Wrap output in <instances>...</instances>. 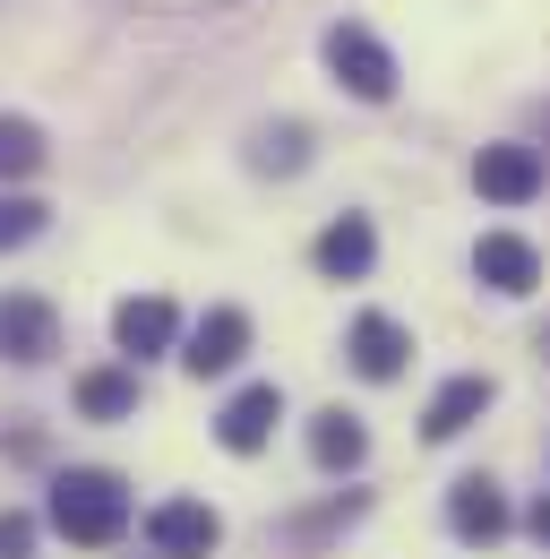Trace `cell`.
<instances>
[{
	"instance_id": "6da1fadb",
	"label": "cell",
	"mask_w": 550,
	"mask_h": 559,
	"mask_svg": "<svg viewBox=\"0 0 550 559\" xmlns=\"http://www.w3.org/2000/svg\"><path fill=\"white\" fill-rule=\"evenodd\" d=\"M44 516H52V534L77 543V551H112V543L130 534V483L104 474V465H69V474H52Z\"/></svg>"
},
{
	"instance_id": "7a4b0ae2",
	"label": "cell",
	"mask_w": 550,
	"mask_h": 559,
	"mask_svg": "<svg viewBox=\"0 0 550 559\" xmlns=\"http://www.w3.org/2000/svg\"><path fill=\"white\" fill-rule=\"evenodd\" d=\"M327 70H336V86L361 95V104H387V95H396V52H387L370 26H352V17L327 26Z\"/></svg>"
},
{
	"instance_id": "3957f363",
	"label": "cell",
	"mask_w": 550,
	"mask_h": 559,
	"mask_svg": "<svg viewBox=\"0 0 550 559\" xmlns=\"http://www.w3.org/2000/svg\"><path fill=\"white\" fill-rule=\"evenodd\" d=\"M146 551L155 559H215L224 551V516L206 499H164V508H146Z\"/></svg>"
},
{
	"instance_id": "277c9868",
	"label": "cell",
	"mask_w": 550,
	"mask_h": 559,
	"mask_svg": "<svg viewBox=\"0 0 550 559\" xmlns=\"http://www.w3.org/2000/svg\"><path fill=\"white\" fill-rule=\"evenodd\" d=\"M61 353V310L44 293H0V361L9 370H35Z\"/></svg>"
},
{
	"instance_id": "5b68a950",
	"label": "cell",
	"mask_w": 550,
	"mask_h": 559,
	"mask_svg": "<svg viewBox=\"0 0 550 559\" xmlns=\"http://www.w3.org/2000/svg\"><path fill=\"white\" fill-rule=\"evenodd\" d=\"M542 181H550L542 146L499 139V146H481V155H474V190L490 199V207H534V199H542Z\"/></svg>"
},
{
	"instance_id": "8992f818",
	"label": "cell",
	"mask_w": 550,
	"mask_h": 559,
	"mask_svg": "<svg viewBox=\"0 0 550 559\" xmlns=\"http://www.w3.org/2000/svg\"><path fill=\"white\" fill-rule=\"evenodd\" d=\"M241 353H250V310L215 301L199 328L181 336V370H190V379H224V370H241Z\"/></svg>"
},
{
	"instance_id": "52a82bcc",
	"label": "cell",
	"mask_w": 550,
	"mask_h": 559,
	"mask_svg": "<svg viewBox=\"0 0 550 559\" xmlns=\"http://www.w3.org/2000/svg\"><path fill=\"white\" fill-rule=\"evenodd\" d=\"M112 345H121V361H155V353H172L181 345V310L164 301V293H130L121 310H112Z\"/></svg>"
},
{
	"instance_id": "ba28073f",
	"label": "cell",
	"mask_w": 550,
	"mask_h": 559,
	"mask_svg": "<svg viewBox=\"0 0 550 559\" xmlns=\"http://www.w3.org/2000/svg\"><path fill=\"white\" fill-rule=\"evenodd\" d=\"M344 361H352L361 379H379V388H387V379H405V361H412V336L396 328V319H387V310H361V319L344 328Z\"/></svg>"
},
{
	"instance_id": "9c48e42d",
	"label": "cell",
	"mask_w": 550,
	"mask_h": 559,
	"mask_svg": "<svg viewBox=\"0 0 550 559\" xmlns=\"http://www.w3.org/2000/svg\"><path fill=\"white\" fill-rule=\"evenodd\" d=\"M275 421H284V388H275V379H250V388L215 414V439H224L232 456H259V448L275 439Z\"/></svg>"
},
{
	"instance_id": "30bf717a",
	"label": "cell",
	"mask_w": 550,
	"mask_h": 559,
	"mask_svg": "<svg viewBox=\"0 0 550 559\" xmlns=\"http://www.w3.org/2000/svg\"><path fill=\"white\" fill-rule=\"evenodd\" d=\"M474 276L490 293H507V301H525L534 284H542V250L525 241V233H481L474 241Z\"/></svg>"
},
{
	"instance_id": "8fae6325",
	"label": "cell",
	"mask_w": 550,
	"mask_h": 559,
	"mask_svg": "<svg viewBox=\"0 0 550 559\" xmlns=\"http://www.w3.org/2000/svg\"><path fill=\"white\" fill-rule=\"evenodd\" d=\"M516 525V508H507V490L490 483V474H465V483L447 490V534L456 543H499Z\"/></svg>"
},
{
	"instance_id": "7c38bea8",
	"label": "cell",
	"mask_w": 550,
	"mask_h": 559,
	"mask_svg": "<svg viewBox=\"0 0 550 559\" xmlns=\"http://www.w3.org/2000/svg\"><path fill=\"white\" fill-rule=\"evenodd\" d=\"M319 276H336V284H361L370 276V259H379V233H370V215H336L327 233H319Z\"/></svg>"
},
{
	"instance_id": "4fadbf2b",
	"label": "cell",
	"mask_w": 550,
	"mask_h": 559,
	"mask_svg": "<svg viewBox=\"0 0 550 559\" xmlns=\"http://www.w3.org/2000/svg\"><path fill=\"white\" fill-rule=\"evenodd\" d=\"M490 396H499V388H490L481 370H465V379H447V388L430 396V414H421V439H465V430H474V421L490 414Z\"/></svg>"
},
{
	"instance_id": "5bb4252c",
	"label": "cell",
	"mask_w": 550,
	"mask_h": 559,
	"mask_svg": "<svg viewBox=\"0 0 550 559\" xmlns=\"http://www.w3.org/2000/svg\"><path fill=\"white\" fill-rule=\"evenodd\" d=\"M310 456H319V474H352V465L370 456V430H361V414H344V405L310 414Z\"/></svg>"
},
{
	"instance_id": "9a60e30c",
	"label": "cell",
	"mask_w": 550,
	"mask_h": 559,
	"mask_svg": "<svg viewBox=\"0 0 550 559\" xmlns=\"http://www.w3.org/2000/svg\"><path fill=\"white\" fill-rule=\"evenodd\" d=\"M77 414H86V421H130L138 414V370H130V361L86 370V379H77Z\"/></svg>"
},
{
	"instance_id": "2e32d148",
	"label": "cell",
	"mask_w": 550,
	"mask_h": 559,
	"mask_svg": "<svg viewBox=\"0 0 550 559\" xmlns=\"http://www.w3.org/2000/svg\"><path fill=\"white\" fill-rule=\"evenodd\" d=\"M44 155H52V146H44V130H35L26 112H0V181H35Z\"/></svg>"
},
{
	"instance_id": "e0dca14e",
	"label": "cell",
	"mask_w": 550,
	"mask_h": 559,
	"mask_svg": "<svg viewBox=\"0 0 550 559\" xmlns=\"http://www.w3.org/2000/svg\"><path fill=\"white\" fill-rule=\"evenodd\" d=\"M250 164H259V173H301V164H310V130H301V121L259 130V139H250Z\"/></svg>"
},
{
	"instance_id": "ac0fdd59",
	"label": "cell",
	"mask_w": 550,
	"mask_h": 559,
	"mask_svg": "<svg viewBox=\"0 0 550 559\" xmlns=\"http://www.w3.org/2000/svg\"><path fill=\"white\" fill-rule=\"evenodd\" d=\"M44 224H52V207H44V199H26V190H0V250H26Z\"/></svg>"
},
{
	"instance_id": "d6986e66",
	"label": "cell",
	"mask_w": 550,
	"mask_h": 559,
	"mask_svg": "<svg viewBox=\"0 0 550 559\" xmlns=\"http://www.w3.org/2000/svg\"><path fill=\"white\" fill-rule=\"evenodd\" d=\"M0 559H35V516L26 508H0Z\"/></svg>"
},
{
	"instance_id": "ffe728a7",
	"label": "cell",
	"mask_w": 550,
	"mask_h": 559,
	"mask_svg": "<svg viewBox=\"0 0 550 559\" xmlns=\"http://www.w3.org/2000/svg\"><path fill=\"white\" fill-rule=\"evenodd\" d=\"M525 534H534V543H542V551H550V490H542V499H534V508H525Z\"/></svg>"
},
{
	"instance_id": "44dd1931",
	"label": "cell",
	"mask_w": 550,
	"mask_h": 559,
	"mask_svg": "<svg viewBox=\"0 0 550 559\" xmlns=\"http://www.w3.org/2000/svg\"><path fill=\"white\" fill-rule=\"evenodd\" d=\"M542 139H550V121H542ZM542 164H550V146H542Z\"/></svg>"
},
{
	"instance_id": "7402d4cb",
	"label": "cell",
	"mask_w": 550,
	"mask_h": 559,
	"mask_svg": "<svg viewBox=\"0 0 550 559\" xmlns=\"http://www.w3.org/2000/svg\"><path fill=\"white\" fill-rule=\"evenodd\" d=\"M542 361H550V328H542Z\"/></svg>"
}]
</instances>
